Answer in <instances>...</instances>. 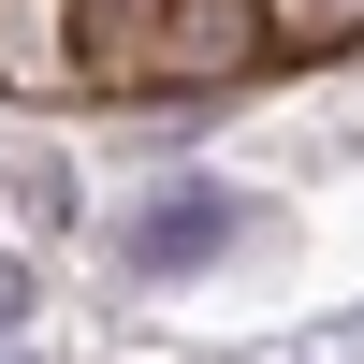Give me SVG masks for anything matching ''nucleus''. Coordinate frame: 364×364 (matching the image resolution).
<instances>
[{
    "label": "nucleus",
    "instance_id": "1",
    "mask_svg": "<svg viewBox=\"0 0 364 364\" xmlns=\"http://www.w3.org/2000/svg\"><path fill=\"white\" fill-rule=\"evenodd\" d=\"M233 233H248V190L233 175H146L117 204V262L132 277H204V262H233Z\"/></svg>",
    "mask_w": 364,
    "mask_h": 364
},
{
    "label": "nucleus",
    "instance_id": "2",
    "mask_svg": "<svg viewBox=\"0 0 364 364\" xmlns=\"http://www.w3.org/2000/svg\"><path fill=\"white\" fill-rule=\"evenodd\" d=\"M262 15V44H291V58H321V44H364V0H248Z\"/></svg>",
    "mask_w": 364,
    "mask_h": 364
}]
</instances>
